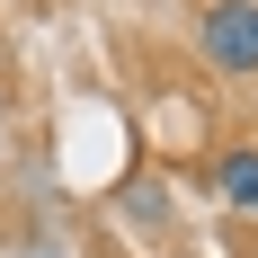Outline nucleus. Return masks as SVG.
<instances>
[{"instance_id":"2","label":"nucleus","mask_w":258,"mask_h":258,"mask_svg":"<svg viewBox=\"0 0 258 258\" xmlns=\"http://www.w3.org/2000/svg\"><path fill=\"white\" fill-rule=\"evenodd\" d=\"M214 196L232 214H258V143H232V152L214 160Z\"/></svg>"},{"instance_id":"1","label":"nucleus","mask_w":258,"mask_h":258,"mask_svg":"<svg viewBox=\"0 0 258 258\" xmlns=\"http://www.w3.org/2000/svg\"><path fill=\"white\" fill-rule=\"evenodd\" d=\"M196 53H205V72H223V80H258V0H205Z\"/></svg>"}]
</instances>
